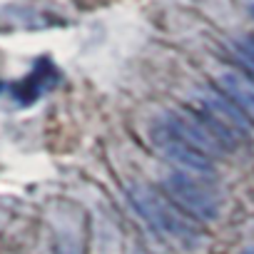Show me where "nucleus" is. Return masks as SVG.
I'll use <instances>...</instances> for the list:
<instances>
[{"instance_id":"6","label":"nucleus","mask_w":254,"mask_h":254,"mask_svg":"<svg viewBox=\"0 0 254 254\" xmlns=\"http://www.w3.org/2000/svg\"><path fill=\"white\" fill-rule=\"evenodd\" d=\"M234 55L239 58V63H244L252 72H254V35H242L232 43Z\"/></svg>"},{"instance_id":"7","label":"nucleus","mask_w":254,"mask_h":254,"mask_svg":"<svg viewBox=\"0 0 254 254\" xmlns=\"http://www.w3.org/2000/svg\"><path fill=\"white\" fill-rule=\"evenodd\" d=\"M239 254H254V247H247V249H242Z\"/></svg>"},{"instance_id":"2","label":"nucleus","mask_w":254,"mask_h":254,"mask_svg":"<svg viewBox=\"0 0 254 254\" xmlns=\"http://www.w3.org/2000/svg\"><path fill=\"white\" fill-rule=\"evenodd\" d=\"M165 192L167 197L182 207L185 214H192L194 219L212 222L222 214V197L219 192L204 182L199 175L190 172H172L165 177Z\"/></svg>"},{"instance_id":"5","label":"nucleus","mask_w":254,"mask_h":254,"mask_svg":"<svg viewBox=\"0 0 254 254\" xmlns=\"http://www.w3.org/2000/svg\"><path fill=\"white\" fill-rule=\"evenodd\" d=\"M58 70L53 67V63L48 60V58H43V60H38L35 63V70L25 77V80H20V82H15L13 85V95H15V100L20 102V105H30V102H35L48 87H53L55 82H58Z\"/></svg>"},{"instance_id":"1","label":"nucleus","mask_w":254,"mask_h":254,"mask_svg":"<svg viewBox=\"0 0 254 254\" xmlns=\"http://www.w3.org/2000/svg\"><path fill=\"white\" fill-rule=\"evenodd\" d=\"M127 197H130L132 207L140 212V217L167 242L182 249L199 247L202 234L197 224L190 217H185V212H180L172 199L162 197L160 192H155L150 185H142V182H135L127 187Z\"/></svg>"},{"instance_id":"4","label":"nucleus","mask_w":254,"mask_h":254,"mask_svg":"<svg viewBox=\"0 0 254 254\" xmlns=\"http://www.w3.org/2000/svg\"><path fill=\"white\" fill-rule=\"evenodd\" d=\"M219 90L229 97V102L234 107H242V112L249 115V120H254V80L237 72V70H219L214 75Z\"/></svg>"},{"instance_id":"3","label":"nucleus","mask_w":254,"mask_h":254,"mask_svg":"<svg viewBox=\"0 0 254 254\" xmlns=\"http://www.w3.org/2000/svg\"><path fill=\"white\" fill-rule=\"evenodd\" d=\"M150 142H152V147L165 160H170L172 165H177L182 172L199 175V177L214 172V165H212L209 155L202 152L197 145H192L185 135H180L165 117H160L157 122H152V127H150Z\"/></svg>"}]
</instances>
